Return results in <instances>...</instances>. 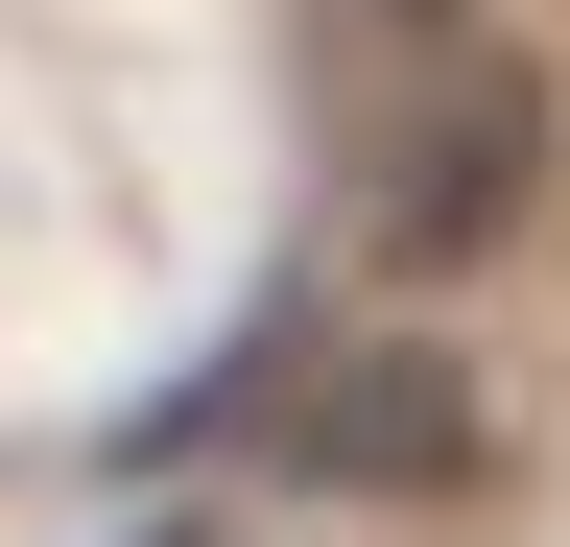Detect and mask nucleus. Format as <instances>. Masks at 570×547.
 <instances>
[{"instance_id":"nucleus-2","label":"nucleus","mask_w":570,"mask_h":547,"mask_svg":"<svg viewBox=\"0 0 570 547\" xmlns=\"http://www.w3.org/2000/svg\"><path fill=\"white\" fill-rule=\"evenodd\" d=\"M523 167H547V96H499V72H475V96H452V167L404 191V262H475L499 215H523Z\"/></svg>"},{"instance_id":"nucleus-3","label":"nucleus","mask_w":570,"mask_h":547,"mask_svg":"<svg viewBox=\"0 0 570 547\" xmlns=\"http://www.w3.org/2000/svg\"><path fill=\"white\" fill-rule=\"evenodd\" d=\"M190 547H214V524H190Z\"/></svg>"},{"instance_id":"nucleus-1","label":"nucleus","mask_w":570,"mask_h":547,"mask_svg":"<svg viewBox=\"0 0 570 547\" xmlns=\"http://www.w3.org/2000/svg\"><path fill=\"white\" fill-rule=\"evenodd\" d=\"M167 452H262L285 500H452V476L499 452V404L428 358V333H262V358H214V381H167L119 429V476H167Z\"/></svg>"}]
</instances>
